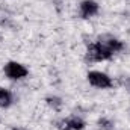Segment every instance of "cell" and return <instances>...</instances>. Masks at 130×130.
Instances as JSON below:
<instances>
[{"mask_svg": "<svg viewBox=\"0 0 130 130\" xmlns=\"http://www.w3.org/2000/svg\"><path fill=\"white\" fill-rule=\"evenodd\" d=\"M27 73H29L27 68L23 64H20V62L11 61V62H8V64L5 65V74H6L9 79H12V80H20V79L26 77Z\"/></svg>", "mask_w": 130, "mask_h": 130, "instance_id": "obj_3", "label": "cell"}, {"mask_svg": "<svg viewBox=\"0 0 130 130\" xmlns=\"http://www.w3.org/2000/svg\"><path fill=\"white\" fill-rule=\"evenodd\" d=\"M12 130H21V129H17V127H12Z\"/></svg>", "mask_w": 130, "mask_h": 130, "instance_id": "obj_11", "label": "cell"}, {"mask_svg": "<svg viewBox=\"0 0 130 130\" xmlns=\"http://www.w3.org/2000/svg\"><path fill=\"white\" fill-rule=\"evenodd\" d=\"M12 104V94L0 86V107H9Z\"/></svg>", "mask_w": 130, "mask_h": 130, "instance_id": "obj_7", "label": "cell"}, {"mask_svg": "<svg viewBox=\"0 0 130 130\" xmlns=\"http://www.w3.org/2000/svg\"><path fill=\"white\" fill-rule=\"evenodd\" d=\"M113 53H110L104 45H101L98 41L91 42L86 48V55H85V61L86 62H100V61H107L112 58Z\"/></svg>", "mask_w": 130, "mask_h": 130, "instance_id": "obj_1", "label": "cell"}, {"mask_svg": "<svg viewBox=\"0 0 130 130\" xmlns=\"http://www.w3.org/2000/svg\"><path fill=\"white\" fill-rule=\"evenodd\" d=\"M56 127L59 130H82L85 127V121L79 117H70V118L59 120L56 123Z\"/></svg>", "mask_w": 130, "mask_h": 130, "instance_id": "obj_5", "label": "cell"}, {"mask_svg": "<svg viewBox=\"0 0 130 130\" xmlns=\"http://www.w3.org/2000/svg\"><path fill=\"white\" fill-rule=\"evenodd\" d=\"M97 41L101 44V45H104L110 53H118V52L124 50V44H123V41L113 38L112 35H101V36H98Z\"/></svg>", "mask_w": 130, "mask_h": 130, "instance_id": "obj_4", "label": "cell"}, {"mask_svg": "<svg viewBox=\"0 0 130 130\" xmlns=\"http://www.w3.org/2000/svg\"><path fill=\"white\" fill-rule=\"evenodd\" d=\"M98 14V3L94 0H83L80 3V15L82 18H91Z\"/></svg>", "mask_w": 130, "mask_h": 130, "instance_id": "obj_6", "label": "cell"}, {"mask_svg": "<svg viewBox=\"0 0 130 130\" xmlns=\"http://www.w3.org/2000/svg\"><path fill=\"white\" fill-rule=\"evenodd\" d=\"M86 77H88V82L92 86H95V88L106 89V88H110L112 86V79L107 74L101 73V71H89Z\"/></svg>", "mask_w": 130, "mask_h": 130, "instance_id": "obj_2", "label": "cell"}, {"mask_svg": "<svg viewBox=\"0 0 130 130\" xmlns=\"http://www.w3.org/2000/svg\"><path fill=\"white\" fill-rule=\"evenodd\" d=\"M45 101H47V104H48L50 107H53L55 110H61V107H62V100H61L59 97L50 95V97L45 98Z\"/></svg>", "mask_w": 130, "mask_h": 130, "instance_id": "obj_8", "label": "cell"}, {"mask_svg": "<svg viewBox=\"0 0 130 130\" xmlns=\"http://www.w3.org/2000/svg\"><path fill=\"white\" fill-rule=\"evenodd\" d=\"M124 86H126V89H127V91L130 92V77H129V79H126V80H124Z\"/></svg>", "mask_w": 130, "mask_h": 130, "instance_id": "obj_10", "label": "cell"}, {"mask_svg": "<svg viewBox=\"0 0 130 130\" xmlns=\"http://www.w3.org/2000/svg\"><path fill=\"white\" fill-rule=\"evenodd\" d=\"M98 127L101 130H115L113 123L110 120H107V118H100L98 120Z\"/></svg>", "mask_w": 130, "mask_h": 130, "instance_id": "obj_9", "label": "cell"}]
</instances>
